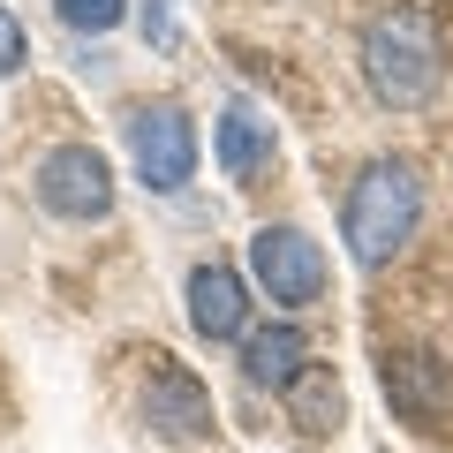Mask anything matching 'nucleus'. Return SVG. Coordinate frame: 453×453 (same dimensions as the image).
Wrapping results in <instances>:
<instances>
[{
  "label": "nucleus",
  "mask_w": 453,
  "mask_h": 453,
  "mask_svg": "<svg viewBox=\"0 0 453 453\" xmlns=\"http://www.w3.org/2000/svg\"><path fill=\"white\" fill-rule=\"evenodd\" d=\"M363 83H371L378 106H423L446 83V31H438L431 8L401 0V8H378L363 23Z\"/></svg>",
  "instance_id": "nucleus-1"
},
{
  "label": "nucleus",
  "mask_w": 453,
  "mask_h": 453,
  "mask_svg": "<svg viewBox=\"0 0 453 453\" xmlns=\"http://www.w3.org/2000/svg\"><path fill=\"white\" fill-rule=\"evenodd\" d=\"M423 226V174L408 159H371L348 181V204H340V234H348V257L363 273L393 265Z\"/></svg>",
  "instance_id": "nucleus-2"
},
{
  "label": "nucleus",
  "mask_w": 453,
  "mask_h": 453,
  "mask_svg": "<svg viewBox=\"0 0 453 453\" xmlns=\"http://www.w3.org/2000/svg\"><path fill=\"white\" fill-rule=\"evenodd\" d=\"M121 136H129V159H136V181H144V189L174 196L181 181L196 174V121L174 106V98H144V106H129Z\"/></svg>",
  "instance_id": "nucleus-3"
},
{
  "label": "nucleus",
  "mask_w": 453,
  "mask_h": 453,
  "mask_svg": "<svg viewBox=\"0 0 453 453\" xmlns=\"http://www.w3.org/2000/svg\"><path fill=\"white\" fill-rule=\"evenodd\" d=\"M250 273H257V288L280 310H310L325 295V250L303 226H257L250 234Z\"/></svg>",
  "instance_id": "nucleus-4"
},
{
  "label": "nucleus",
  "mask_w": 453,
  "mask_h": 453,
  "mask_svg": "<svg viewBox=\"0 0 453 453\" xmlns=\"http://www.w3.org/2000/svg\"><path fill=\"white\" fill-rule=\"evenodd\" d=\"M378 386H386L393 416L416 423V431H446L453 423V363L431 356V348H386Z\"/></svg>",
  "instance_id": "nucleus-5"
},
{
  "label": "nucleus",
  "mask_w": 453,
  "mask_h": 453,
  "mask_svg": "<svg viewBox=\"0 0 453 453\" xmlns=\"http://www.w3.org/2000/svg\"><path fill=\"white\" fill-rule=\"evenodd\" d=\"M31 189H38V204L61 211V219H106L113 211V166L98 159L91 144H53L46 159H38Z\"/></svg>",
  "instance_id": "nucleus-6"
},
{
  "label": "nucleus",
  "mask_w": 453,
  "mask_h": 453,
  "mask_svg": "<svg viewBox=\"0 0 453 453\" xmlns=\"http://www.w3.org/2000/svg\"><path fill=\"white\" fill-rule=\"evenodd\" d=\"M144 423L166 438H211V393L181 371L174 356H151V378H144Z\"/></svg>",
  "instance_id": "nucleus-7"
},
{
  "label": "nucleus",
  "mask_w": 453,
  "mask_h": 453,
  "mask_svg": "<svg viewBox=\"0 0 453 453\" xmlns=\"http://www.w3.org/2000/svg\"><path fill=\"white\" fill-rule=\"evenodd\" d=\"M242 318H250L242 273H234V265H196V273H189V325L204 340H234Z\"/></svg>",
  "instance_id": "nucleus-8"
},
{
  "label": "nucleus",
  "mask_w": 453,
  "mask_h": 453,
  "mask_svg": "<svg viewBox=\"0 0 453 453\" xmlns=\"http://www.w3.org/2000/svg\"><path fill=\"white\" fill-rule=\"evenodd\" d=\"M211 151H219V174L226 181H257L273 166V121L250 106H226L219 129H211Z\"/></svg>",
  "instance_id": "nucleus-9"
},
{
  "label": "nucleus",
  "mask_w": 453,
  "mask_h": 453,
  "mask_svg": "<svg viewBox=\"0 0 453 453\" xmlns=\"http://www.w3.org/2000/svg\"><path fill=\"white\" fill-rule=\"evenodd\" d=\"M303 363H310V340L295 333V325H257V333H242V378L250 386L288 393Z\"/></svg>",
  "instance_id": "nucleus-10"
},
{
  "label": "nucleus",
  "mask_w": 453,
  "mask_h": 453,
  "mask_svg": "<svg viewBox=\"0 0 453 453\" xmlns=\"http://www.w3.org/2000/svg\"><path fill=\"white\" fill-rule=\"evenodd\" d=\"M280 401H288V423H295V431H310V438L340 431V416H348V401H340V378H333V363H303V371H295V386L280 393Z\"/></svg>",
  "instance_id": "nucleus-11"
},
{
  "label": "nucleus",
  "mask_w": 453,
  "mask_h": 453,
  "mask_svg": "<svg viewBox=\"0 0 453 453\" xmlns=\"http://www.w3.org/2000/svg\"><path fill=\"white\" fill-rule=\"evenodd\" d=\"M121 16H129V0H61V23H68V31H113V23H121Z\"/></svg>",
  "instance_id": "nucleus-12"
},
{
  "label": "nucleus",
  "mask_w": 453,
  "mask_h": 453,
  "mask_svg": "<svg viewBox=\"0 0 453 453\" xmlns=\"http://www.w3.org/2000/svg\"><path fill=\"white\" fill-rule=\"evenodd\" d=\"M23 53H31V38H23V23L8 16V8H0V76H16Z\"/></svg>",
  "instance_id": "nucleus-13"
},
{
  "label": "nucleus",
  "mask_w": 453,
  "mask_h": 453,
  "mask_svg": "<svg viewBox=\"0 0 453 453\" xmlns=\"http://www.w3.org/2000/svg\"><path fill=\"white\" fill-rule=\"evenodd\" d=\"M144 38H166V0H144Z\"/></svg>",
  "instance_id": "nucleus-14"
}]
</instances>
